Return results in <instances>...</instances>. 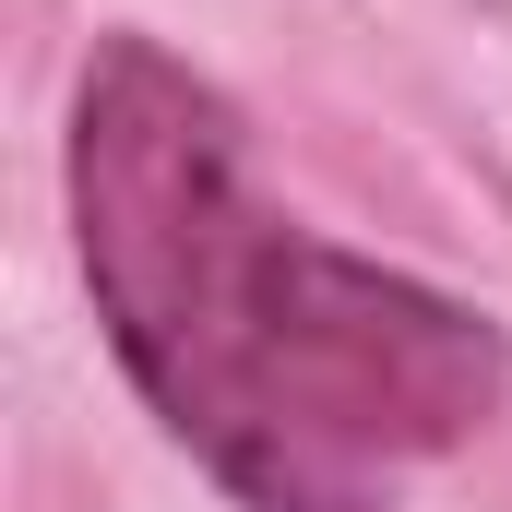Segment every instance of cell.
I'll list each match as a JSON object with an SVG mask.
<instances>
[{
    "label": "cell",
    "mask_w": 512,
    "mask_h": 512,
    "mask_svg": "<svg viewBox=\"0 0 512 512\" xmlns=\"http://www.w3.org/2000/svg\"><path fill=\"white\" fill-rule=\"evenodd\" d=\"M72 239L120 370L239 512H393L512 393L501 322L274 215L239 108L155 36L84 60Z\"/></svg>",
    "instance_id": "1"
}]
</instances>
